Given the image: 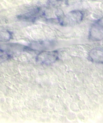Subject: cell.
Returning a JSON list of instances; mask_svg holds the SVG:
<instances>
[{
  "mask_svg": "<svg viewBox=\"0 0 103 123\" xmlns=\"http://www.w3.org/2000/svg\"><path fill=\"white\" fill-rule=\"evenodd\" d=\"M55 45V43L52 41H38L31 42L28 45L31 51H42L48 50Z\"/></svg>",
  "mask_w": 103,
  "mask_h": 123,
  "instance_id": "5b68a950",
  "label": "cell"
},
{
  "mask_svg": "<svg viewBox=\"0 0 103 123\" xmlns=\"http://www.w3.org/2000/svg\"><path fill=\"white\" fill-rule=\"evenodd\" d=\"M88 38L93 41H100L103 40V25L96 22L89 30Z\"/></svg>",
  "mask_w": 103,
  "mask_h": 123,
  "instance_id": "277c9868",
  "label": "cell"
},
{
  "mask_svg": "<svg viewBox=\"0 0 103 123\" xmlns=\"http://www.w3.org/2000/svg\"><path fill=\"white\" fill-rule=\"evenodd\" d=\"M39 14V10H34L20 16L19 18L27 21H33L36 19Z\"/></svg>",
  "mask_w": 103,
  "mask_h": 123,
  "instance_id": "52a82bcc",
  "label": "cell"
},
{
  "mask_svg": "<svg viewBox=\"0 0 103 123\" xmlns=\"http://www.w3.org/2000/svg\"><path fill=\"white\" fill-rule=\"evenodd\" d=\"M12 57L8 55H6L0 51V62H3L4 61H6L11 58Z\"/></svg>",
  "mask_w": 103,
  "mask_h": 123,
  "instance_id": "9c48e42d",
  "label": "cell"
},
{
  "mask_svg": "<svg viewBox=\"0 0 103 123\" xmlns=\"http://www.w3.org/2000/svg\"><path fill=\"white\" fill-rule=\"evenodd\" d=\"M88 58L93 63L103 64V49L93 48L89 52Z\"/></svg>",
  "mask_w": 103,
  "mask_h": 123,
  "instance_id": "8992f818",
  "label": "cell"
},
{
  "mask_svg": "<svg viewBox=\"0 0 103 123\" xmlns=\"http://www.w3.org/2000/svg\"><path fill=\"white\" fill-rule=\"evenodd\" d=\"M12 38V33L8 31L0 30V42L9 41Z\"/></svg>",
  "mask_w": 103,
  "mask_h": 123,
  "instance_id": "ba28073f",
  "label": "cell"
},
{
  "mask_svg": "<svg viewBox=\"0 0 103 123\" xmlns=\"http://www.w3.org/2000/svg\"><path fill=\"white\" fill-rule=\"evenodd\" d=\"M0 51L11 57L13 56L15 54L31 51L28 46L17 43H7L0 45Z\"/></svg>",
  "mask_w": 103,
  "mask_h": 123,
  "instance_id": "3957f363",
  "label": "cell"
},
{
  "mask_svg": "<svg viewBox=\"0 0 103 123\" xmlns=\"http://www.w3.org/2000/svg\"><path fill=\"white\" fill-rule=\"evenodd\" d=\"M96 22H97V23H98V24H100V25H103V17H102V18H101L100 19H99L98 20H97Z\"/></svg>",
  "mask_w": 103,
  "mask_h": 123,
  "instance_id": "30bf717a",
  "label": "cell"
},
{
  "mask_svg": "<svg viewBox=\"0 0 103 123\" xmlns=\"http://www.w3.org/2000/svg\"><path fill=\"white\" fill-rule=\"evenodd\" d=\"M84 17L83 13L80 10H73L65 15L58 17L60 25L63 27H73L79 24Z\"/></svg>",
  "mask_w": 103,
  "mask_h": 123,
  "instance_id": "6da1fadb",
  "label": "cell"
},
{
  "mask_svg": "<svg viewBox=\"0 0 103 123\" xmlns=\"http://www.w3.org/2000/svg\"><path fill=\"white\" fill-rule=\"evenodd\" d=\"M59 53L58 50H45L40 52L36 55V61L40 64L51 65L58 60Z\"/></svg>",
  "mask_w": 103,
  "mask_h": 123,
  "instance_id": "7a4b0ae2",
  "label": "cell"
}]
</instances>
